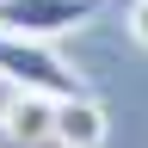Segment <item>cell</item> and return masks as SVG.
<instances>
[{
	"label": "cell",
	"instance_id": "3957f363",
	"mask_svg": "<svg viewBox=\"0 0 148 148\" xmlns=\"http://www.w3.org/2000/svg\"><path fill=\"white\" fill-rule=\"evenodd\" d=\"M105 136H111V117H105V105L92 92L56 99V130H49L56 148H105Z\"/></svg>",
	"mask_w": 148,
	"mask_h": 148
},
{
	"label": "cell",
	"instance_id": "277c9868",
	"mask_svg": "<svg viewBox=\"0 0 148 148\" xmlns=\"http://www.w3.org/2000/svg\"><path fill=\"white\" fill-rule=\"evenodd\" d=\"M56 130V99H37V92H12L6 105H0V136L12 148H37L49 142Z\"/></svg>",
	"mask_w": 148,
	"mask_h": 148
},
{
	"label": "cell",
	"instance_id": "5b68a950",
	"mask_svg": "<svg viewBox=\"0 0 148 148\" xmlns=\"http://www.w3.org/2000/svg\"><path fill=\"white\" fill-rule=\"evenodd\" d=\"M130 37L148 49V0H130Z\"/></svg>",
	"mask_w": 148,
	"mask_h": 148
},
{
	"label": "cell",
	"instance_id": "6da1fadb",
	"mask_svg": "<svg viewBox=\"0 0 148 148\" xmlns=\"http://www.w3.org/2000/svg\"><path fill=\"white\" fill-rule=\"evenodd\" d=\"M0 80L12 92H37V99H74V92H86V80L56 56V43L12 37V31H0Z\"/></svg>",
	"mask_w": 148,
	"mask_h": 148
},
{
	"label": "cell",
	"instance_id": "7a4b0ae2",
	"mask_svg": "<svg viewBox=\"0 0 148 148\" xmlns=\"http://www.w3.org/2000/svg\"><path fill=\"white\" fill-rule=\"evenodd\" d=\"M99 12V0H0V31L12 37H68L74 25H86V18Z\"/></svg>",
	"mask_w": 148,
	"mask_h": 148
}]
</instances>
